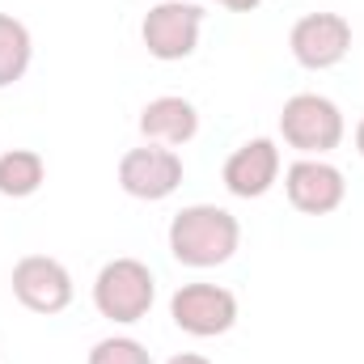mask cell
Returning <instances> with one entry per match:
<instances>
[{
  "instance_id": "8992f818",
  "label": "cell",
  "mask_w": 364,
  "mask_h": 364,
  "mask_svg": "<svg viewBox=\"0 0 364 364\" xmlns=\"http://www.w3.org/2000/svg\"><path fill=\"white\" fill-rule=\"evenodd\" d=\"M288 47H292V60L301 68H314V73L335 68L352 51V21L339 13H305L292 26Z\"/></svg>"
},
{
  "instance_id": "9a60e30c",
  "label": "cell",
  "mask_w": 364,
  "mask_h": 364,
  "mask_svg": "<svg viewBox=\"0 0 364 364\" xmlns=\"http://www.w3.org/2000/svg\"><path fill=\"white\" fill-rule=\"evenodd\" d=\"M220 9H229V13H250V9H259L263 0H216Z\"/></svg>"
},
{
  "instance_id": "3957f363",
  "label": "cell",
  "mask_w": 364,
  "mask_h": 364,
  "mask_svg": "<svg viewBox=\"0 0 364 364\" xmlns=\"http://www.w3.org/2000/svg\"><path fill=\"white\" fill-rule=\"evenodd\" d=\"M279 132L296 153L322 157L343 140V110L322 93H292L279 110Z\"/></svg>"
},
{
  "instance_id": "30bf717a",
  "label": "cell",
  "mask_w": 364,
  "mask_h": 364,
  "mask_svg": "<svg viewBox=\"0 0 364 364\" xmlns=\"http://www.w3.org/2000/svg\"><path fill=\"white\" fill-rule=\"evenodd\" d=\"M275 178H279V149H275V140H267V136H255V140L237 144L229 153V161H225V186L237 199L267 195L275 186Z\"/></svg>"
},
{
  "instance_id": "7a4b0ae2",
  "label": "cell",
  "mask_w": 364,
  "mask_h": 364,
  "mask_svg": "<svg viewBox=\"0 0 364 364\" xmlns=\"http://www.w3.org/2000/svg\"><path fill=\"white\" fill-rule=\"evenodd\" d=\"M153 296H157V284H153V272L140 259H110L93 279L97 314L110 318V322H123V326L140 322L153 309Z\"/></svg>"
},
{
  "instance_id": "6da1fadb",
  "label": "cell",
  "mask_w": 364,
  "mask_h": 364,
  "mask_svg": "<svg viewBox=\"0 0 364 364\" xmlns=\"http://www.w3.org/2000/svg\"><path fill=\"white\" fill-rule=\"evenodd\" d=\"M242 242V225L220 203H191L170 220V255L182 267H220L233 259Z\"/></svg>"
},
{
  "instance_id": "8fae6325",
  "label": "cell",
  "mask_w": 364,
  "mask_h": 364,
  "mask_svg": "<svg viewBox=\"0 0 364 364\" xmlns=\"http://www.w3.org/2000/svg\"><path fill=\"white\" fill-rule=\"evenodd\" d=\"M140 132L149 144H186L199 132V110L178 93H161L140 110Z\"/></svg>"
},
{
  "instance_id": "5bb4252c",
  "label": "cell",
  "mask_w": 364,
  "mask_h": 364,
  "mask_svg": "<svg viewBox=\"0 0 364 364\" xmlns=\"http://www.w3.org/2000/svg\"><path fill=\"white\" fill-rule=\"evenodd\" d=\"M90 364H153L149 348L140 339H127V335H110L102 343H93Z\"/></svg>"
},
{
  "instance_id": "2e32d148",
  "label": "cell",
  "mask_w": 364,
  "mask_h": 364,
  "mask_svg": "<svg viewBox=\"0 0 364 364\" xmlns=\"http://www.w3.org/2000/svg\"><path fill=\"white\" fill-rule=\"evenodd\" d=\"M170 364H212L208 356H195V352H182V356H174Z\"/></svg>"
},
{
  "instance_id": "52a82bcc",
  "label": "cell",
  "mask_w": 364,
  "mask_h": 364,
  "mask_svg": "<svg viewBox=\"0 0 364 364\" xmlns=\"http://www.w3.org/2000/svg\"><path fill=\"white\" fill-rule=\"evenodd\" d=\"M13 296L34 314H60L73 305V275L51 255H26L13 267Z\"/></svg>"
},
{
  "instance_id": "5b68a950",
  "label": "cell",
  "mask_w": 364,
  "mask_h": 364,
  "mask_svg": "<svg viewBox=\"0 0 364 364\" xmlns=\"http://www.w3.org/2000/svg\"><path fill=\"white\" fill-rule=\"evenodd\" d=\"M170 318L186 335L212 339V335H225L237 322V296L220 284H182L170 296Z\"/></svg>"
},
{
  "instance_id": "9c48e42d",
  "label": "cell",
  "mask_w": 364,
  "mask_h": 364,
  "mask_svg": "<svg viewBox=\"0 0 364 364\" xmlns=\"http://www.w3.org/2000/svg\"><path fill=\"white\" fill-rule=\"evenodd\" d=\"M284 191H288V203L305 216H326L343 203L348 195V182L343 170L322 161V157H301L284 170Z\"/></svg>"
},
{
  "instance_id": "e0dca14e",
  "label": "cell",
  "mask_w": 364,
  "mask_h": 364,
  "mask_svg": "<svg viewBox=\"0 0 364 364\" xmlns=\"http://www.w3.org/2000/svg\"><path fill=\"white\" fill-rule=\"evenodd\" d=\"M356 149H360V157H364V119L356 123Z\"/></svg>"
},
{
  "instance_id": "4fadbf2b",
  "label": "cell",
  "mask_w": 364,
  "mask_h": 364,
  "mask_svg": "<svg viewBox=\"0 0 364 364\" xmlns=\"http://www.w3.org/2000/svg\"><path fill=\"white\" fill-rule=\"evenodd\" d=\"M34 60V43H30V30L13 17V13H0V90L21 81L26 68Z\"/></svg>"
},
{
  "instance_id": "ba28073f",
  "label": "cell",
  "mask_w": 364,
  "mask_h": 364,
  "mask_svg": "<svg viewBox=\"0 0 364 364\" xmlns=\"http://www.w3.org/2000/svg\"><path fill=\"white\" fill-rule=\"evenodd\" d=\"M182 182V157L174 149H161V144H144V149H127L123 161H119V186L132 195V199H166L174 195Z\"/></svg>"
},
{
  "instance_id": "277c9868",
  "label": "cell",
  "mask_w": 364,
  "mask_h": 364,
  "mask_svg": "<svg viewBox=\"0 0 364 364\" xmlns=\"http://www.w3.org/2000/svg\"><path fill=\"white\" fill-rule=\"evenodd\" d=\"M199 30H203V9L191 4V0H161L149 9L144 26H140V38L149 47L153 60H186L195 47H199Z\"/></svg>"
},
{
  "instance_id": "7c38bea8",
  "label": "cell",
  "mask_w": 364,
  "mask_h": 364,
  "mask_svg": "<svg viewBox=\"0 0 364 364\" xmlns=\"http://www.w3.org/2000/svg\"><path fill=\"white\" fill-rule=\"evenodd\" d=\"M43 178H47V166L34 149H9L0 157V195H9V199L34 195L43 186Z\"/></svg>"
}]
</instances>
